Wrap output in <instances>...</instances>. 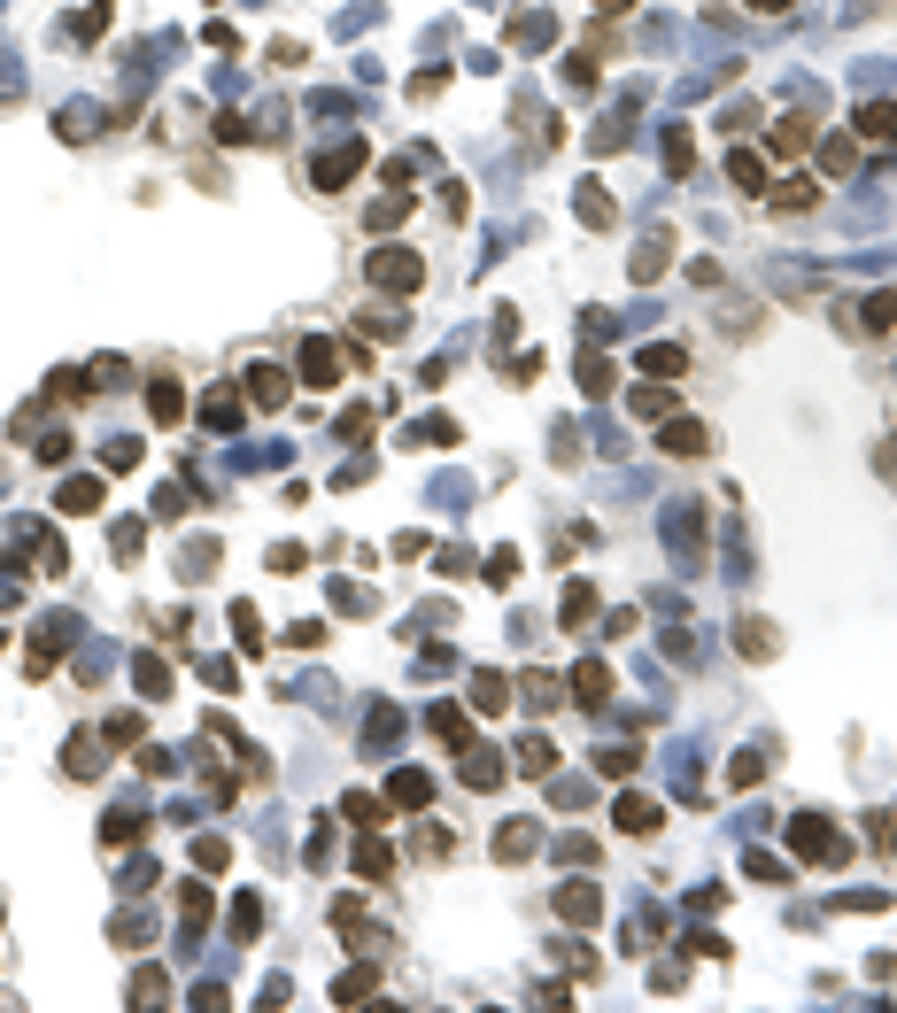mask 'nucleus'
<instances>
[{
  "label": "nucleus",
  "mask_w": 897,
  "mask_h": 1013,
  "mask_svg": "<svg viewBox=\"0 0 897 1013\" xmlns=\"http://www.w3.org/2000/svg\"><path fill=\"white\" fill-rule=\"evenodd\" d=\"M418 279H426V271H418V256H410V248H379V256H372V287H395V294H410Z\"/></svg>",
  "instance_id": "f257e3e1"
},
{
  "label": "nucleus",
  "mask_w": 897,
  "mask_h": 1013,
  "mask_svg": "<svg viewBox=\"0 0 897 1013\" xmlns=\"http://www.w3.org/2000/svg\"><path fill=\"white\" fill-rule=\"evenodd\" d=\"M611 820H619L627 836H658V797H642V789H627V797L611 805Z\"/></svg>",
  "instance_id": "f03ea898"
},
{
  "label": "nucleus",
  "mask_w": 897,
  "mask_h": 1013,
  "mask_svg": "<svg viewBox=\"0 0 897 1013\" xmlns=\"http://www.w3.org/2000/svg\"><path fill=\"white\" fill-rule=\"evenodd\" d=\"M789 843H797V851H805V859H843V843H836V828H828V820H797V828H789Z\"/></svg>",
  "instance_id": "7ed1b4c3"
},
{
  "label": "nucleus",
  "mask_w": 897,
  "mask_h": 1013,
  "mask_svg": "<svg viewBox=\"0 0 897 1013\" xmlns=\"http://www.w3.org/2000/svg\"><path fill=\"white\" fill-rule=\"evenodd\" d=\"M464 789H495L503 782V751H488V743H464Z\"/></svg>",
  "instance_id": "20e7f679"
},
{
  "label": "nucleus",
  "mask_w": 897,
  "mask_h": 1013,
  "mask_svg": "<svg viewBox=\"0 0 897 1013\" xmlns=\"http://www.w3.org/2000/svg\"><path fill=\"white\" fill-rule=\"evenodd\" d=\"M101 495H109V488H101L93 472H78V480H62V495H55V503L70 511V519H93V511H101Z\"/></svg>",
  "instance_id": "39448f33"
},
{
  "label": "nucleus",
  "mask_w": 897,
  "mask_h": 1013,
  "mask_svg": "<svg viewBox=\"0 0 897 1013\" xmlns=\"http://www.w3.org/2000/svg\"><path fill=\"white\" fill-rule=\"evenodd\" d=\"M302 379H310V387H333V379H341V348L333 341H302Z\"/></svg>",
  "instance_id": "423d86ee"
},
{
  "label": "nucleus",
  "mask_w": 897,
  "mask_h": 1013,
  "mask_svg": "<svg viewBox=\"0 0 897 1013\" xmlns=\"http://www.w3.org/2000/svg\"><path fill=\"white\" fill-rule=\"evenodd\" d=\"M387 797H395V812H418L426 797H434V774H426V766H403V774L387 782Z\"/></svg>",
  "instance_id": "0eeeda50"
},
{
  "label": "nucleus",
  "mask_w": 897,
  "mask_h": 1013,
  "mask_svg": "<svg viewBox=\"0 0 897 1013\" xmlns=\"http://www.w3.org/2000/svg\"><path fill=\"white\" fill-rule=\"evenodd\" d=\"M248 403H263V410L287 403V379H279V364H256V372H248Z\"/></svg>",
  "instance_id": "6e6552de"
},
{
  "label": "nucleus",
  "mask_w": 897,
  "mask_h": 1013,
  "mask_svg": "<svg viewBox=\"0 0 897 1013\" xmlns=\"http://www.w3.org/2000/svg\"><path fill=\"white\" fill-rule=\"evenodd\" d=\"M573 209H580V225H596V232H604L611 217H619V209H611V194H604V186H596V178H588V186H580V194H573Z\"/></svg>",
  "instance_id": "1a4fd4ad"
},
{
  "label": "nucleus",
  "mask_w": 897,
  "mask_h": 1013,
  "mask_svg": "<svg viewBox=\"0 0 897 1013\" xmlns=\"http://www.w3.org/2000/svg\"><path fill=\"white\" fill-rule=\"evenodd\" d=\"M356 874H364V882H387V874H395V851H387L379 836H364L356 843Z\"/></svg>",
  "instance_id": "9d476101"
},
{
  "label": "nucleus",
  "mask_w": 897,
  "mask_h": 1013,
  "mask_svg": "<svg viewBox=\"0 0 897 1013\" xmlns=\"http://www.w3.org/2000/svg\"><path fill=\"white\" fill-rule=\"evenodd\" d=\"M557 913H565L573 928H588L596 921V890H588V882H565V890H557Z\"/></svg>",
  "instance_id": "9b49d317"
},
{
  "label": "nucleus",
  "mask_w": 897,
  "mask_h": 1013,
  "mask_svg": "<svg viewBox=\"0 0 897 1013\" xmlns=\"http://www.w3.org/2000/svg\"><path fill=\"white\" fill-rule=\"evenodd\" d=\"M666 449H673V457H704V449H712V434H704L696 418H673V426H666Z\"/></svg>",
  "instance_id": "f8f14e48"
},
{
  "label": "nucleus",
  "mask_w": 897,
  "mask_h": 1013,
  "mask_svg": "<svg viewBox=\"0 0 897 1013\" xmlns=\"http://www.w3.org/2000/svg\"><path fill=\"white\" fill-rule=\"evenodd\" d=\"M426 720H434V735H441V743H449V751H464V743H472V720H464L457 704H434Z\"/></svg>",
  "instance_id": "ddd939ff"
},
{
  "label": "nucleus",
  "mask_w": 897,
  "mask_h": 1013,
  "mask_svg": "<svg viewBox=\"0 0 897 1013\" xmlns=\"http://www.w3.org/2000/svg\"><path fill=\"white\" fill-rule=\"evenodd\" d=\"M573 696H580V704H604V696H611V666H604V658H588V666L573 673Z\"/></svg>",
  "instance_id": "4468645a"
},
{
  "label": "nucleus",
  "mask_w": 897,
  "mask_h": 1013,
  "mask_svg": "<svg viewBox=\"0 0 897 1013\" xmlns=\"http://www.w3.org/2000/svg\"><path fill=\"white\" fill-rule=\"evenodd\" d=\"M727 178H735L743 194H766V163H758L751 147H735V155H727Z\"/></svg>",
  "instance_id": "2eb2a0df"
},
{
  "label": "nucleus",
  "mask_w": 897,
  "mask_h": 1013,
  "mask_svg": "<svg viewBox=\"0 0 897 1013\" xmlns=\"http://www.w3.org/2000/svg\"><path fill=\"white\" fill-rule=\"evenodd\" d=\"M642 372H650V379H681V372H689V356H681L673 341H658V348H642Z\"/></svg>",
  "instance_id": "dca6fc26"
},
{
  "label": "nucleus",
  "mask_w": 897,
  "mask_h": 1013,
  "mask_svg": "<svg viewBox=\"0 0 897 1013\" xmlns=\"http://www.w3.org/2000/svg\"><path fill=\"white\" fill-rule=\"evenodd\" d=\"M147 410H155V426H178V410H186L178 379H155V387H147Z\"/></svg>",
  "instance_id": "f3484780"
},
{
  "label": "nucleus",
  "mask_w": 897,
  "mask_h": 1013,
  "mask_svg": "<svg viewBox=\"0 0 897 1013\" xmlns=\"http://www.w3.org/2000/svg\"><path fill=\"white\" fill-rule=\"evenodd\" d=\"M372 990H379V967H348L341 983H333V998H341V1006H364Z\"/></svg>",
  "instance_id": "a211bd4d"
},
{
  "label": "nucleus",
  "mask_w": 897,
  "mask_h": 1013,
  "mask_svg": "<svg viewBox=\"0 0 897 1013\" xmlns=\"http://www.w3.org/2000/svg\"><path fill=\"white\" fill-rule=\"evenodd\" d=\"M859 132L890 147V140H897V109H890V101H867V109H859Z\"/></svg>",
  "instance_id": "6ab92c4d"
},
{
  "label": "nucleus",
  "mask_w": 897,
  "mask_h": 1013,
  "mask_svg": "<svg viewBox=\"0 0 897 1013\" xmlns=\"http://www.w3.org/2000/svg\"><path fill=\"white\" fill-rule=\"evenodd\" d=\"M511 689H503V673H472V712H503Z\"/></svg>",
  "instance_id": "aec40b11"
},
{
  "label": "nucleus",
  "mask_w": 897,
  "mask_h": 1013,
  "mask_svg": "<svg viewBox=\"0 0 897 1013\" xmlns=\"http://www.w3.org/2000/svg\"><path fill=\"white\" fill-rule=\"evenodd\" d=\"M202 418L217 426V434H232V426H240V395H232V387H217V395L202 403Z\"/></svg>",
  "instance_id": "412c9836"
},
{
  "label": "nucleus",
  "mask_w": 897,
  "mask_h": 1013,
  "mask_svg": "<svg viewBox=\"0 0 897 1013\" xmlns=\"http://www.w3.org/2000/svg\"><path fill=\"white\" fill-rule=\"evenodd\" d=\"M519 766H526V774H550V766H557V743L526 735V743H519Z\"/></svg>",
  "instance_id": "4be33fe9"
},
{
  "label": "nucleus",
  "mask_w": 897,
  "mask_h": 1013,
  "mask_svg": "<svg viewBox=\"0 0 897 1013\" xmlns=\"http://www.w3.org/2000/svg\"><path fill=\"white\" fill-rule=\"evenodd\" d=\"M689 163H696V140H689V132H666V171L689 178Z\"/></svg>",
  "instance_id": "5701e85b"
},
{
  "label": "nucleus",
  "mask_w": 897,
  "mask_h": 1013,
  "mask_svg": "<svg viewBox=\"0 0 897 1013\" xmlns=\"http://www.w3.org/2000/svg\"><path fill=\"white\" fill-rule=\"evenodd\" d=\"M588 611H596V588H565V627H588Z\"/></svg>",
  "instance_id": "b1692460"
},
{
  "label": "nucleus",
  "mask_w": 897,
  "mask_h": 1013,
  "mask_svg": "<svg viewBox=\"0 0 897 1013\" xmlns=\"http://www.w3.org/2000/svg\"><path fill=\"white\" fill-rule=\"evenodd\" d=\"M62 766H70V774H101V751H93V735H78V743L62 751Z\"/></svg>",
  "instance_id": "393cba45"
},
{
  "label": "nucleus",
  "mask_w": 897,
  "mask_h": 1013,
  "mask_svg": "<svg viewBox=\"0 0 897 1013\" xmlns=\"http://www.w3.org/2000/svg\"><path fill=\"white\" fill-rule=\"evenodd\" d=\"M341 805H348V820H356V828H379V812H387L379 797H364V789H348Z\"/></svg>",
  "instance_id": "a878e982"
},
{
  "label": "nucleus",
  "mask_w": 897,
  "mask_h": 1013,
  "mask_svg": "<svg viewBox=\"0 0 897 1013\" xmlns=\"http://www.w3.org/2000/svg\"><path fill=\"white\" fill-rule=\"evenodd\" d=\"M356 163H364V147H341V155H325V163H318V186H333V178H348V171H356Z\"/></svg>",
  "instance_id": "bb28decb"
},
{
  "label": "nucleus",
  "mask_w": 897,
  "mask_h": 1013,
  "mask_svg": "<svg viewBox=\"0 0 897 1013\" xmlns=\"http://www.w3.org/2000/svg\"><path fill=\"white\" fill-rule=\"evenodd\" d=\"M263 928V898H232V936H256Z\"/></svg>",
  "instance_id": "cd10ccee"
},
{
  "label": "nucleus",
  "mask_w": 897,
  "mask_h": 1013,
  "mask_svg": "<svg viewBox=\"0 0 897 1013\" xmlns=\"http://www.w3.org/2000/svg\"><path fill=\"white\" fill-rule=\"evenodd\" d=\"M140 696H171V666L163 658H140Z\"/></svg>",
  "instance_id": "c85d7f7f"
},
{
  "label": "nucleus",
  "mask_w": 897,
  "mask_h": 1013,
  "mask_svg": "<svg viewBox=\"0 0 897 1013\" xmlns=\"http://www.w3.org/2000/svg\"><path fill=\"white\" fill-rule=\"evenodd\" d=\"M867 325H874V333H897V294H874V302H867Z\"/></svg>",
  "instance_id": "c756f323"
},
{
  "label": "nucleus",
  "mask_w": 897,
  "mask_h": 1013,
  "mask_svg": "<svg viewBox=\"0 0 897 1013\" xmlns=\"http://www.w3.org/2000/svg\"><path fill=\"white\" fill-rule=\"evenodd\" d=\"M526 704H534V712H550V704H557V681H550V673H526Z\"/></svg>",
  "instance_id": "7c9ffc66"
},
{
  "label": "nucleus",
  "mask_w": 897,
  "mask_h": 1013,
  "mask_svg": "<svg viewBox=\"0 0 897 1013\" xmlns=\"http://www.w3.org/2000/svg\"><path fill=\"white\" fill-rule=\"evenodd\" d=\"M580 387H588V395H611V364H604V356H588V364H580Z\"/></svg>",
  "instance_id": "2f4dec72"
},
{
  "label": "nucleus",
  "mask_w": 897,
  "mask_h": 1013,
  "mask_svg": "<svg viewBox=\"0 0 897 1013\" xmlns=\"http://www.w3.org/2000/svg\"><path fill=\"white\" fill-rule=\"evenodd\" d=\"M495 851H503V859H526V851H534V828H503V836H495Z\"/></svg>",
  "instance_id": "473e14b6"
},
{
  "label": "nucleus",
  "mask_w": 897,
  "mask_h": 1013,
  "mask_svg": "<svg viewBox=\"0 0 897 1013\" xmlns=\"http://www.w3.org/2000/svg\"><path fill=\"white\" fill-rule=\"evenodd\" d=\"M635 410H642V418H666L673 395H666V387H635Z\"/></svg>",
  "instance_id": "72a5a7b5"
},
{
  "label": "nucleus",
  "mask_w": 897,
  "mask_h": 1013,
  "mask_svg": "<svg viewBox=\"0 0 897 1013\" xmlns=\"http://www.w3.org/2000/svg\"><path fill=\"white\" fill-rule=\"evenodd\" d=\"M410 217V194H387V202H372V225H403Z\"/></svg>",
  "instance_id": "f704fd0d"
},
{
  "label": "nucleus",
  "mask_w": 897,
  "mask_h": 1013,
  "mask_svg": "<svg viewBox=\"0 0 897 1013\" xmlns=\"http://www.w3.org/2000/svg\"><path fill=\"white\" fill-rule=\"evenodd\" d=\"M140 828H147L140 812H109V828H101V836H109V843H124V836H140Z\"/></svg>",
  "instance_id": "c9c22d12"
},
{
  "label": "nucleus",
  "mask_w": 897,
  "mask_h": 1013,
  "mask_svg": "<svg viewBox=\"0 0 897 1013\" xmlns=\"http://www.w3.org/2000/svg\"><path fill=\"white\" fill-rule=\"evenodd\" d=\"M178 905H186V921H209V890H202V882H186V890H178Z\"/></svg>",
  "instance_id": "e433bc0d"
},
{
  "label": "nucleus",
  "mask_w": 897,
  "mask_h": 1013,
  "mask_svg": "<svg viewBox=\"0 0 897 1013\" xmlns=\"http://www.w3.org/2000/svg\"><path fill=\"white\" fill-rule=\"evenodd\" d=\"M194 867H202V874H217V867H225V843H217V836H202V843H194Z\"/></svg>",
  "instance_id": "4c0bfd02"
},
{
  "label": "nucleus",
  "mask_w": 897,
  "mask_h": 1013,
  "mask_svg": "<svg viewBox=\"0 0 897 1013\" xmlns=\"http://www.w3.org/2000/svg\"><path fill=\"white\" fill-rule=\"evenodd\" d=\"M805 140H812V132H805V116H789L782 132H774V147H782V155H797V147H805Z\"/></svg>",
  "instance_id": "58836bf2"
},
{
  "label": "nucleus",
  "mask_w": 897,
  "mask_h": 1013,
  "mask_svg": "<svg viewBox=\"0 0 897 1013\" xmlns=\"http://www.w3.org/2000/svg\"><path fill=\"white\" fill-rule=\"evenodd\" d=\"M140 542H147V526H140V519H116V550L132 557V550H140Z\"/></svg>",
  "instance_id": "ea45409f"
},
{
  "label": "nucleus",
  "mask_w": 897,
  "mask_h": 1013,
  "mask_svg": "<svg viewBox=\"0 0 897 1013\" xmlns=\"http://www.w3.org/2000/svg\"><path fill=\"white\" fill-rule=\"evenodd\" d=\"M820 163H828V171H851V163H859V147H851V140H828V155H820Z\"/></svg>",
  "instance_id": "a19ab883"
},
{
  "label": "nucleus",
  "mask_w": 897,
  "mask_h": 1013,
  "mask_svg": "<svg viewBox=\"0 0 897 1013\" xmlns=\"http://www.w3.org/2000/svg\"><path fill=\"white\" fill-rule=\"evenodd\" d=\"M232 619H240V650H263V627H256V611L240 604V611H232Z\"/></svg>",
  "instance_id": "79ce46f5"
},
{
  "label": "nucleus",
  "mask_w": 897,
  "mask_h": 1013,
  "mask_svg": "<svg viewBox=\"0 0 897 1013\" xmlns=\"http://www.w3.org/2000/svg\"><path fill=\"white\" fill-rule=\"evenodd\" d=\"M109 743H147V735H140V720H132V712H116V720H109Z\"/></svg>",
  "instance_id": "37998d69"
},
{
  "label": "nucleus",
  "mask_w": 897,
  "mask_h": 1013,
  "mask_svg": "<svg viewBox=\"0 0 897 1013\" xmlns=\"http://www.w3.org/2000/svg\"><path fill=\"white\" fill-rule=\"evenodd\" d=\"M743 650H751V658H766V650H774V627H758V619H751V627H743Z\"/></svg>",
  "instance_id": "c03bdc74"
},
{
  "label": "nucleus",
  "mask_w": 897,
  "mask_h": 1013,
  "mask_svg": "<svg viewBox=\"0 0 897 1013\" xmlns=\"http://www.w3.org/2000/svg\"><path fill=\"white\" fill-rule=\"evenodd\" d=\"M751 8H758V16H782V8H789V0H751Z\"/></svg>",
  "instance_id": "a18cd8bd"
},
{
  "label": "nucleus",
  "mask_w": 897,
  "mask_h": 1013,
  "mask_svg": "<svg viewBox=\"0 0 897 1013\" xmlns=\"http://www.w3.org/2000/svg\"><path fill=\"white\" fill-rule=\"evenodd\" d=\"M596 8H604V16H619V8H635V0H596Z\"/></svg>",
  "instance_id": "49530a36"
}]
</instances>
